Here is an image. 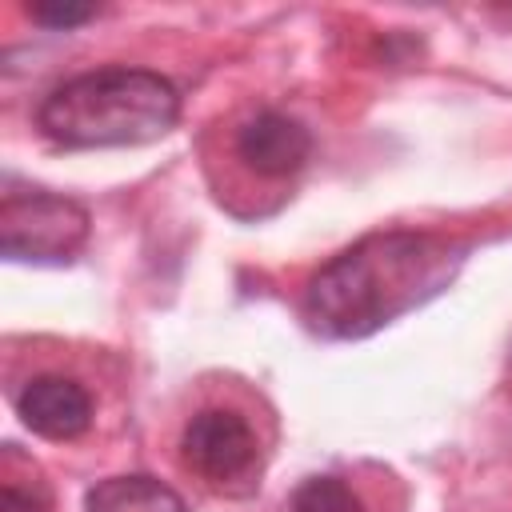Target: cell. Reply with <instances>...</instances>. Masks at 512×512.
<instances>
[{"label":"cell","instance_id":"cell-1","mask_svg":"<svg viewBox=\"0 0 512 512\" xmlns=\"http://www.w3.org/2000/svg\"><path fill=\"white\" fill-rule=\"evenodd\" d=\"M464 268V244L388 228L332 256L304 288V320L324 340H364L436 300Z\"/></svg>","mask_w":512,"mask_h":512},{"label":"cell","instance_id":"cell-2","mask_svg":"<svg viewBox=\"0 0 512 512\" xmlns=\"http://www.w3.org/2000/svg\"><path fill=\"white\" fill-rule=\"evenodd\" d=\"M180 92L148 68L108 64L64 80L36 108V128L60 148H132L172 132Z\"/></svg>","mask_w":512,"mask_h":512},{"label":"cell","instance_id":"cell-3","mask_svg":"<svg viewBox=\"0 0 512 512\" xmlns=\"http://www.w3.org/2000/svg\"><path fill=\"white\" fill-rule=\"evenodd\" d=\"M88 208L60 192H4L0 200V252L8 260L60 264L88 240Z\"/></svg>","mask_w":512,"mask_h":512},{"label":"cell","instance_id":"cell-4","mask_svg":"<svg viewBox=\"0 0 512 512\" xmlns=\"http://www.w3.org/2000/svg\"><path fill=\"white\" fill-rule=\"evenodd\" d=\"M180 452L196 476L224 488L256 468V432L232 408H204L184 424Z\"/></svg>","mask_w":512,"mask_h":512},{"label":"cell","instance_id":"cell-5","mask_svg":"<svg viewBox=\"0 0 512 512\" xmlns=\"http://www.w3.org/2000/svg\"><path fill=\"white\" fill-rule=\"evenodd\" d=\"M16 412L24 428H32L44 440H76L92 424V396L80 380L44 372L16 392Z\"/></svg>","mask_w":512,"mask_h":512},{"label":"cell","instance_id":"cell-6","mask_svg":"<svg viewBox=\"0 0 512 512\" xmlns=\"http://www.w3.org/2000/svg\"><path fill=\"white\" fill-rule=\"evenodd\" d=\"M236 156L256 172V176H292L308 164L312 156V136L300 120L276 112V108H264L256 116H248L240 128H236Z\"/></svg>","mask_w":512,"mask_h":512},{"label":"cell","instance_id":"cell-7","mask_svg":"<svg viewBox=\"0 0 512 512\" xmlns=\"http://www.w3.org/2000/svg\"><path fill=\"white\" fill-rule=\"evenodd\" d=\"M84 512H184V500L156 476H108L84 496Z\"/></svg>","mask_w":512,"mask_h":512},{"label":"cell","instance_id":"cell-8","mask_svg":"<svg viewBox=\"0 0 512 512\" xmlns=\"http://www.w3.org/2000/svg\"><path fill=\"white\" fill-rule=\"evenodd\" d=\"M292 512H360V496L336 476H308L292 492Z\"/></svg>","mask_w":512,"mask_h":512},{"label":"cell","instance_id":"cell-9","mask_svg":"<svg viewBox=\"0 0 512 512\" xmlns=\"http://www.w3.org/2000/svg\"><path fill=\"white\" fill-rule=\"evenodd\" d=\"M28 16L36 24H44V28H76V24L92 20L96 8L92 4H32Z\"/></svg>","mask_w":512,"mask_h":512},{"label":"cell","instance_id":"cell-10","mask_svg":"<svg viewBox=\"0 0 512 512\" xmlns=\"http://www.w3.org/2000/svg\"><path fill=\"white\" fill-rule=\"evenodd\" d=\"M0 512H48V500L36 488H24L16 480L0 484Z\"/></svg>","mask_w":512,"mask_h":512}]
</instances>
